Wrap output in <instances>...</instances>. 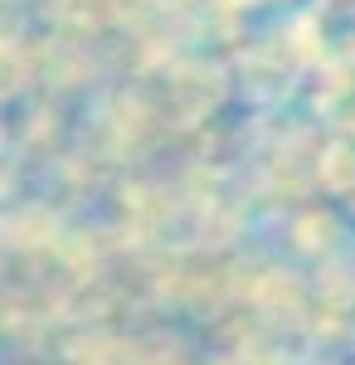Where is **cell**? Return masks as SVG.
<instances>
[]
</instances>
